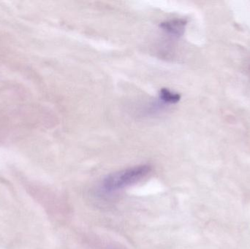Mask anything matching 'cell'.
I'll use <instances>...</instances> for the list:
<instances>
[{
  "label": "cell",
  "mask_w": 250,
  "mask_h": 249,
  "mask_svg": "<svg viewBox=\"0 0 250 249\" xmlns=\"http://www.w3.org/2000/svg\"><path fill=\"white\" fill-rule=\"evenodd\" d=\"M151 171L150 165H141L114 172L104 179L103 187L107 192L122 190L141 181Z\"/></svg>",
  "instance_id": "cell-1"
},
{
  "label": "cell",
  "mask_w": 250,
  "mask_h": 249,
  "mask_svg": "<svg viewBox=\"0 0 250 249\" xmlns=\"http://www.w3.org/2000/svg\"><path fill=\"white\" fill-rule=\"evenodd\" d=\"M187 20L183 19H176L160 23V26L167 35L171 36H182L185 32Z\"/></svg>",
  "instance_id": "cell-2"
},
{
  "label": "cell",
  "mask_w": 250,
  "mask_h": 249,
  "mask_svg": "<svg viewBox=\"0 0 250 249\" xmlns=\"http://www.w3.org/2000/svg\"><path fill=\"white\" fill-rule=\"evenodd\" d=\"M159 97L162 102L166 104H176L180 100L181 95L172 92L166 88H163L160 91Z\"/></svg>",
  "instance_id": "cell-3"
}]
</instances>
